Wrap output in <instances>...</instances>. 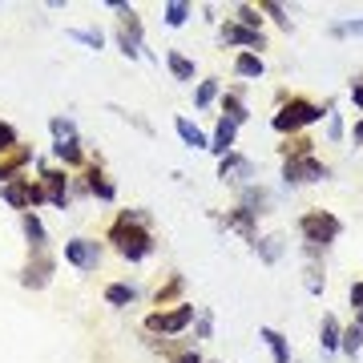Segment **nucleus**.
Listing matches in <instances>:
<instances>
[{
	"label": "nucleus",
	"mask_w": 363,
	"mask_h": 363,
	"mask_svg": "<svg viewBox=\"0 0 363 363\" xmlns=\"http://www.w3.org/2000/svg\"><path fill=\"white\" fill-rule=\"evenodd\" d=\"M230 69L238 81H262L267 77V57H259V52H234Z\"/></svg>",
	"instance_id": "obj_25"
},
{
	"label": "nucleus",
	"mask_w": 363,
	"mask_h": 363,
	"mask_svg": "<svg viewBox=\"0 0 363 363\" xmlns=\"http://www.w3.org/2000/svg\"><path fill=\"white\" fill-rule=\"evenodd\" d=\"M347 97H351V105H355V113L363 117V77H351V85H347Z\"/></svg>",
	"instance_id": "obj_45"
},
{
	"label": "nucleus",
	"mask_w": 363,
	"mask_h": 363,
	"mask_svg": "<svg viewBox=\"0 0 363 363\" xmlns=\"http://www.w3.org/2000/svg\"><path fill=\"white\" fill-rule=\"evenodd\" d=\"M61 255H65V267H73V271H81V274H93V271H101L105 242H97L89 234H73V238H65Z\"/></svg>",
	"instance_id": "obj_8"
},
{
	"label": "nucleus",
	"mask_w": 363,
	"mask_h": 363,
	"mask_svg": "<svg viewBox=\"0 0 363 363\" xmlns=\"http://www.w3.org/2000/svg\"><path fill=\"white\" fill-rule=\"evenodd\" d=\"M259 13L271 21V25H279L283 33H295V21H291V9L286 4H279V0H259Z\"/></svg>",
	"instance_id": "obj_36"
},
{
	"label": "nucleus",
	"mask_w": 363,
	"mask_h": 363,
	"mask_svg": "<svg viewBox=\"0 0 363 363\" xmlns=\"http://www.w3.org/2000/svg\"><path fill=\"white\" fill-rule=\"evenodd\" d=\"M218 117H226V121H234L238 130L250 121V105H247V89L242 85H230V89H222L218 97Z\"/></svg>",
	"instance_id": "obj_16"
},
{
	"label": "nucleus",
	"mask_w": 363,
	"mask_h": 363,
	"mask_svg": "<svg viewBox=\"0 0 363 363\" xmlns=\"http://www.w3.org/2000/svg\"><path fill=\"white\" fill-rule=\"evenodd\" d=\"M327 145H339L343 142V138H347V121H343V113H339V101H327Z\"/></svg>",
	"instance_id": "obj_37"
},
{
	"label": "nucleus",
	"mask_w": 363,
	"mask_h": 363,
	"mask_svg": "<svg viewBox=\"0 0 363 363\" xmlns=\"http://www.w3.org/2000/svg\"><path fill=\"white\" fill-rule=\"evenodd\" d=\"M81 182H85V194L89 198H97V202H117V182L105 169L101 154H89V166L81 169Z\"/></svg>",
	"instance_id": "obj_13"
},
{
	"label": "nucleus",
	"mask_w": 363,
	"mask_h": 363,
	"mask_svg": "<svg viewBox=\"0 0 363 363\" xmlns=\"http://www.w3.org/2000/svg\"><path fill=\"white\" fill-rule=\"evenodd\" d=\"M49 154H52V162L61 169H69V174H81V169L89 166V150H85L81 138H73V142H49Z\"/></svg>",
	"instance_id": "obj_15"
},
{
	"label": "nucleus",
	"mask_w": 363,
	"mask_h": 363,
	"mask_svg": "<svg viewBox=\"0 0 363 363\" xmlns=\"http://www.w3.org/2000/svg\"><path fill=\"white\" fill-rule=\"evenodd\" d=\"M295 230H298V238H303V242H298V255H303L307 262H323L327 250L343 238V218H339L335 210L311 206V210L298 214Z\"/></svg>",
	"instance_id": "obj_2"
},
{
	"label": "nucleus",
	"mask_w": 363,
	"mask_h": 363,
	"mask_svg": "<svg viewBox=\"0 0 363 363\" xmlns=\"http://www.w3.org/2000/svg\"><path fill=\"white\" fill-rule=\"evenodd\" d=\"M105 242L113 247L117 259H125L130 267L154 259L157 234H154V218H150V210H142V206L117 210L113 222H109V230H105Z\"/></svg>",
	"instance_id": "obj_1"
},
{
	"label": "nucleus",
	"mask_w": 363,
	"mask_h": 363,
	"mask_svg": "<svg viewBox=\"0 0 363 363\" xmlns=\"http://www.w3.org/2000/svg\"><path fill=\"white\" fill-rule=\"evenodd\" d=\"M105 303L113 307V311H125V307H133L138 303V286L133 283H121V279H113V283H105Z\"/></svg>",
	"instance_id": "obj_30"
},
{
	"label": "nucleus",
	"mask_w": 363,
	"mask_h": 363,
	"mask_svg": "<svg viewBox=\"0 0 363 363\" xmlns=\"http://www.w3.org/2000/svg\"><path fill=\"white\" fill-rule=\"evenodd\" d=\"M218 182H222V186H230L234 194H238L242 186L259 182V166H255L242 150H230L226 157H218Z\"/></svg>",
	"instance_id": "obj_11"
},
{
	"label": "nucleus",
	"mask_w": 363,
	"mask_h": 363,
	"mask_svg": "<svg viewBox=\"0 0 363 363\" xmlns=\"http://www.w3.org/2000/svg\"><path fill=\"white\" fill-rule=\"evenodd\" d=\"M33 166H37V182L45 186V198H49V206L52 210H73V174L61 166H49V157L37 154L33 157Z\"/></svg>",
	"instance_id": "obj_5"
},
{
	"label": "nucleus",
	"mask_w": 363,
	"mask_h": 363,
	"mask_svg": "<svg viewBox=\"0 0 363 363\" xmlns=\"http://www.w3.org/2000/svg\"><path fill=\"white\" fill-rule=\"evenodd\" d=\"M234 25L250 28V33H267V16L259 13V4H234Z\"/></svg>",
	"instance_id": "obj_34"
},
{
	"label": "nucleus",
	"mask_w": 363,
	"mask_h": 363,
	"mask_svg": "<svg viewBox=\"0 0 363 363\" xmlns=\"http://www.w3.org/2000/svg\"><path fill=\"white\" fill-rule=\"evenodd\" d=\"M65 37L77 40L81 49H89V52H101V49H105V33H101L97 25H69Z\"/></svg>",
	"instance_id": "obj_31"
},
{
	"label": "nucleus",
	"mask_w": 363,
	"mask_h": 363,
	"mask_svg": "<svg viewBox=\"0 0 363 363\" xmlns=\"http://www.w3.org/2000/svg\"><path fill=\"white\" fill-rule=\"evenodd\" d=\"M166 363H206V355H202V347H194V343H186V347H178L174 355H169Z\"/></svg>",
	"instance_id": "obj_43"
},
{
	"label": "nucleus",
	"mask_w": 363,
	"mask_h": 363,
	"mask_svg": "<svg viewBox=\"0 0 363 363\" xmlns=\"http://www.w3.org/2000/svg\"><path fill=\"white\" fill-rule=\"evenodd\" d=\"M21 234H25V242H28V255L49 250V226H45V218H40L37 210H25L21 214Z\"/></svg>",
	"instance_id": "obj_20"
},
{
	"label": "nucleus",
	"mask_w": 363,
	"mask_h": 363,
	"mask_svg": "<svg viewBox=\"0 0 363 363\" xmlns=\"http://www.w3.org/2000/svg\"><path fill=\"white\" fill-rule=\"evenodd\" d=\"M174 133H178V142L186 145V150H210V133L198 125V121H190L186 113L174 117Z\"/></svg>",
	"instance_id": "obj_23"
},
{
	"label": "nucleus",
	"mask_w": 363,
	"mask_h": 363,
	"mask_svg": "<svg viewBox=\"0 0 363 363\" xmlns=\"http://www.w3.org/2000/svg\"><path fill=\"white\" fill-rule=\"evenodd\" d=\"M218 45L222 49H234V52H267L271 49V40H267V33H250V28H242V25H234L230 16L218 25Z\"/></svg>",
	"instance_id": "obj_12"
},
{
	"label": "nucleus",
	"mask_w": 363,
	"mask_h": 363,
	"mask_svg": "<svg viewBox=\"0 0 363 363\" xmlns=\"http://www.w3.org/2000/svg\"><path fill=\"white\" fill-rule=\"evenodd\" d=\"M113 45L117 52L125 57V61H145V52H150V45H145V25H142V13L133 9V4H121L117 9V21H113Z\"/></svg>",
	"instance_id": "obj_4"
},
{
	"label": "nucleus",
	"mask_w": 363,
	"mask_h": 363,
	"mask_svg": "<svg viewBox=\"0 0 363 363\" xmlns=\"http://www.w3.org/2000/svg\"><path fill=\"white\" fill-rule=\"evenodd\" d=\"M327 37H335V40H343V37H363V16L331 21V25H327Z\"/></svg>",
	"instance_id": "obj_41"
},
{
	"label": "nucleus",
	"mask_w": 363,
	"mask_h": 363,
	"mask_svg": "<svg viewBox=\"0 0 363 363\" xmlns=\"http://www.w3.org/2000/svg\"><path fill=\"white\" fill-rule=\"evenodd\" d=\"M150 303H154V311H166V307H178V303H186V274H182V271H169L166 283L154 286Z\"/></svg>",
	"instance_id": "obj_17"
},
{
	"label": "nucleus",
	"mask_w": 363,
	"mask_h": 363,
	"mask_svg": "<svg viewBox=\"0 0 363 363\" xmlns=\"http://www.w3.org/2000/svg\"><path fill=\"white\" fill-rule=\"evenodd\" d=\"M327 117V105L311 101V97H303V93H279V105H274L271 113V130L279 138H298V133H307L311 125H319Z\"/></svg>",
	"instance_id": "obj_3"
},
{
	"label": "nucleus",
	"mask_w": 363,
	"mask_h": 363,
	"mask_svg": "<svg viewBox=\"0 0 363 363\" xmlns=\"http://www.w3.org/2000/svg\"><path fill=\"white\" fill-rule=\"evenodd\" d=\"M259 343L271 351V363H291V339L279 327H259Z\"/></svg>",
	"instance_id": "obj_27"
},
{
	"label": "nucleus",
	"mask_w": 363,
	"mask_h": 363,
	"mask_svg": "<svg viewBox=\"0 0 363 363\" xmlns=\"http://www.w3.org/2000/svg\"><path fill=\"white\" fill-rule=\"evenodd\" d=\"M222 77H198V85H194V109L198 113H206V109H214L218 105V97H222Z\"/></svg>",
	"instance_id": "obj_29"
},
{
	"label": "nucleus",
	"mask_w": 363,
	"mask_h": 363,
	"mask_svg": "<svg viewBox=\"0 0 363 363\" xmlns=\"http://www.w3.org/2000/svg\"><path fill=\"white\" fill-rule=\"evenodd\" d=\"M347 138H351V145H355V150H363V117H355V125L347 130Z\"/></svg>",
	"instance_id": "obj_46"
},
{
	"label": "nucleus",
	"mask_w": 363,
	"mask_h": 363,
	"mask_svg": "<svg viewBox=\"0 0 363 363\" xmlns=\"http://www.w3.org/2000/svg\"><path fill=\"white\" fill-rule=\"evenodd\" d=\"M190 331H194V347H202V343H210L214 339V331H218V315H214V307H194V323H190Z\"/></svg>",
	"instance_id": "obj_28"
},
{
	"label": "nucleus",
	"mask_w": 363,
	"mask_h": 363,
	"mask_svg": "<svg viewBox=\"0 0 363 363\" xmlns=\"http://www.w3.org/2000/svg\"><path fill=\"white\" fill-rule=\"evenodd\" d=\"M214 222H218L222 230H230V234H238L247 247H255L259 242V218L250 214V210H242L238 202H234L230 210H214Z\"/></svg>",
	"instance_id": "obj_14"
},
{
	"label": "nucleus",
	"mask_w": 363,
	"mask_h": 363,
	"mask_svg": "<svg viewBox=\"0 0 363 363\" xmlns=\"http://www.w3.org/2000/svg\"><path fill=\"white\" fill-rule=\"evenodd\" d=\"M303 291L315 295V298L327 291V267L323 262H303Z\"/></svg>",
	"instance_id": "obj_35"
},
{
	"label": "nucleus",
	"mask_w": 363,
	"mask_h": 363,
	"mask_svg": "<svg viewBox=\"0 0 363 363\" xmlns=\"http://www.w3.org/2000/svg\"><path fill=\"white\" fill-rule=\"evenodd\" d=\"M33 157H37V150H33V145H16L13 154H4L0 157V186H4V182H16V178H25L28 174V166H33Z\"/></svg>",
	"instance_id": "obj_18"
},
{
	"label": "nucleus",
	"mask_w": 363,
	"mask_h": 363,
	"mask_svg": "<svg viewBox=\"0 0 363 363\" xmlns=\"http://www.w3.org/2000/svg\"><path fill=\"white\" fill-rule=\"evenodd\" d=\"M206 363H218V359H206Z\"/></svg>",
	"instance_id": "obj_49"
},
{
	"label": "nucleus",
	"mask_w": 363,
	"mask_h": 363,
	"mask_svg": "<svg viewBox=\"0 0 363 363\" xmlns=\"http://www.w3.org/2000/svg\"><path fill=\"white\" fill-rule=\"evenodd\" d=\"M351 323H355V327H359V331H363V315H351Z\"/></svg>",
	"instance_id": "obj_48"
},
{
	"label": "nucleus",
	"mask_w": 363,
	"mask_h": 363,
	"mask_svg": "<svg viewBox=\"0 0 363 363\" xmlns=\"http://www.w3.org/2000/svg\"><path fill=\"white\" fill-rule=\"evenodd\" d=\"M230 150H238V125L226 121V117H218V121H214V130H210V150H206V154L226 157Z\"/></svg>",
	"instance_id": "obj_22"
},
{
	"label": "nucleus",
	"mask_w": 363,
	"mask_h": 363,
	"mask_svg": "<svg viewBox=\"0 0 363 363\" xmlns=\"http://www.w3.org/2000/svg\"><path fill=\"white\" fill-rule=\"evenodd\" d=\"M347 303H351V315H363V279L347 286Z\"/></svg>",
	"instance_id": "obj_44"
},
{
	"label": "nucleus",
	"mask_w": 363,
	"mask_h": 363,
	"mask_svg": "<svg viewBox=\"0 0 363 363\" xmlns=\"http://www.w3.org/2000/svg\"><path fill=\"white\" fill-rule=\"evenodd\" d=\"M109 113H117L121 121H130L133 130L145 133V138H154V133H157V130H154V121H145V117L138 113V109H125V105H109Z\"/></svg>",
	"instance_id": "obj_40"
},
{
	"label": "nucleus",
	"mask_w": 363,
	"mask_h": 363,
	"mask_svg": "<svg viewBox=\"0 0 363 363\" xmlns=\"http://www.w3.org/2000/svg\"><path fill=\"white\" fill-rule=\"evenodd\" d=\"M190 323H194V303H178L166 311H150L142 319V331L150 339H178L190 331Z\"/></svg>",
	"instance_id": "obj_6"
},
{
	"label": "nucleus",
	"mask_w": 363,
	"mask_h": 363,
	"mask_svg": "<svg viewBox=\"0 0 363 363\" xmlns=\"http://www.w3.org/2000/svg\"><path fill=\"white\" fill-rule=\"evenodd\" d=\"M250 250L259 255L262 267H279L283 255H286V238H283V234H259V242H255Z\"/></svg>",
	"instance_id": "obj_26"
},
{
	"label": "nucleus",
	"mask_w": 363,
	"mask_h": 363,
	"mask_svg": "<svg viewBox=\"0 0 363 363\" xmlns=\"http://www.w3.org/2000/svg\"><path fill=\"white\" fill-rule=\"evenodd\" d=\"M327 178H331V166H327L319 154L283 162V186H286V190H298V186H319V182H327Z\"/></svg>",
	"instance_id": "obj_9"
},
{
	"label": "nucleus",
	"mask_w": 363,
	"mask_h": 363,
	"mask_svg": "<svg viewBox=\"0 0 363 363\" xmlns=\"http://www.w3.org/2000/svg\"><path fill=\"white\" fill-rule=\"evenodd\" d=\"M166 69L178 85H198V61L182 49H166Z\"/></svg>",
	"instance_id": "obj_21"
},
{
	"label": "nucleus",
	"mask_w": 363,
	"mask_h": 363,
	"mask_svg": "<svg viewBox=\"0 0 363 363\" xmlns=\"http://www.w3.org/2000/svg\"><path fill=\"white\" fill-rule=\"evenodd\" d=\"M339 355L347 359H359L363 355V331L355 323H343V339H339Z\"/></svg>",
	"instance_id": "obj_39"
},
{
	"label": "nucleus",
	"mask_w": 363,
	"mask_h": 363,
	"mask_svg": "<svg viewBox=\"0 0 363 363\" xmlns=\"http://www.w3.org/2000/svg\"><path fill=\"white\" fill-rule=\"evenodd\" d=\"M0 202L9 210H16V214H25V210H37L40 214V206H49V198H45V186H40L37 178H16V182H4L0 186Z\"/></svg>",
	"instance_id": "obj_7"
},
{
	"label": "nucleus",
	"mask_w": 363,
	"mask_h": 363,
	"mask_svg": "<svg viewBox=\"0 0 363 363\" xmlns=\"http://www.w3.org/2000/svg\"><path fill=\"white\" fill-rule=\"evenodd\" d=\"M16 145H21V130H16L9 117H0V157L4 154H13Z\"/></svg>",
	"instance_id": "obj_42"
},
{
	"label": "nucleus",
	"mask_w": 363,
	"mask_h": 363,
	"mask_svg": "<svg viewBox=\"0 0 363 363\" xmlns=\"http://www.w3.org/2000/svg\"><path fill=\"white\" fill-rule=\"evenodd\" d=\"M315 138L311 133H298V138H283V145H279V157L283 162H295V157H311L315 154Z\"/></svg>",
	"instance_id": "obj_32"
},
{
	"label": "nucleus",
	"mask_w": 363,
	"mask_h": 363,
	"mask_svg": "<svg viewBox=\"0 0 363 363\" xmlns=\"http://www.w3.org/2000/svg\"><path fill=\"white\" fill-rule=\"evenodd\" d=\"M238 206L250 210L255 218H262V214H271V210H274V194L262 186V182H250V186L238 190Z\"/></svg>",
	"instance_id": "obj_19"
},
{
	"label": "nucleus",
	"mask_w": 363,
	"mask_h": 363,
	"mask_svg": "<svg viewBox=\"0 0 363 363\" xmlns=\"http://www.w3.org/2000/svg\"><path fill=\"white\" fill-rule=\"evenodd\" d=\"M202 21H206V25H222V16H218L214 4H202Z\"/></svg>",
	"instance_id": "obj_47"
},
{
	"label": "nucleus",
	"mask_w": 363,
	"mask_h": 363,
	"mask_svg": "<svg viewBox=\"0 0 363 363\" xmlns=\"http://www.w3.org/2000/svg\"><path fill=\"white\" fill-rule=\"evenodd\" d=\"M49 133H52V142H73V138H81L77 121H73L69 113H52L49 117Z\"/></svg>",
	"instance_id": "obj_38"
},
{
	"label": "nucleus",
	"mask_w": 363,
	"mask_h": 363,
	"mask_svg": "<svg viewBox=\"0 0 363 363\" xmlns=\"http://www.w3.org/2000/svg\"><path fill=\"white\" fill-rule=\"evenodd\" d=\"M190 16H194V4H190V0H166V4H162V21H166V28H186L190 25Z\"/></svg>",
	"instance_id": "obj_33"
},
{
	"label": "nucleus",
	"mask_w": 363,
	"mask_h": 363,
	"mask_svg": "<svg viewBox=\"0 0 363 363\" xmlns=\"http://www.w3.org/2000/svg\"><path fill=\"white\" fill-rule=\"evenodd\" d=\"M339 339H343V319L335 311H323V319H319V351L339 355Z\"/></svg>",
	"instance_id": "obj_24"
},
{
	"label": "nucleus",
	"mask_w": 363,
	"mask_h": 363,
	"mask_svg": "<svg viewBox=\"0 0 363 363\" xmlns=\"http://www.w3.org/2000/svg\"><path fill=\"white\" fill-rule=\"evenodd\" d=\"M52 279H57V255L52 250L28 255L21 262V271H16V283L25 286V291H45V286H52Z\"/></svg>",
	"instance_id": "obj_10"
}]
</instances>
